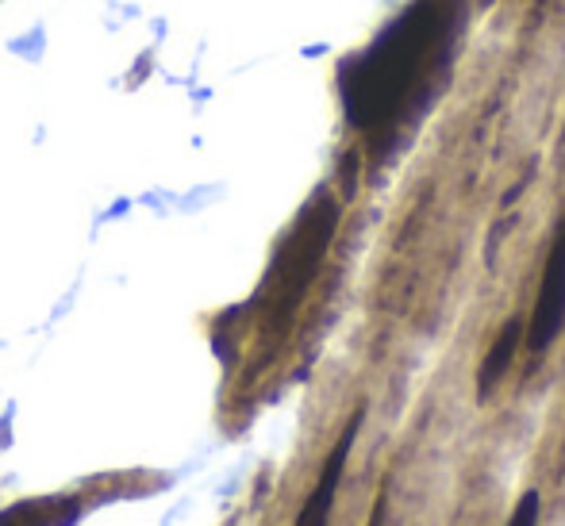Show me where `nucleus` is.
<instances>
[{"mask_svg": "<svg viewBox=\"0 0 565 526\" xmlns=\"http://www.w3.org/2000/svg\"><path fill=\"white\" fill-rule=\"evenodd\" d=\"M339 227V201L320 189V193L308 201V208L300 212L297 227L289 230V238L277 250L274 266H269L266 281H262L258 304L266 308L269 323H285L292 315V308L300 304L305 289L312 285L316 269H320L323 254L331 246V235Z\"/></svg>", "mask_w": 565, "mask_h": 526, "instance_id": "obj_2", "label": "nucleus"}, {"mask_svg": "<svg viewBox=\"0 0 565 526\" xmlns=\"http://www.w3.org/2000/svg\"><path fill=\"white\" fill-rule=\"evenodd\" d=\"M539 492H523V500H520V507L512 512V523L508 526H539Z\"/></svg>", "mask_w": 565, "mask_h": 526, "instance_id": "obj_6", "label": "nucleus"}, {"mask_svg": "<svg viewBox=\"0 0 565 526\" xmlns=\"http://www.w3.org/2000/svg\"><path fill=\"white\" fill-rule=\"evenodd\" d=\"M466 23V0H412L365 51L339 66V97L350 127L385 142L439 93Z\"/></svg>", "mask_w": 565, "mask_h": 526, "instance_id": "obj_1", "label": "nucleus"}, {"mask_svg": "<svg viewBox=\"0 0 565 526\" xmlns=\"http://www.w3.org/2000/svg\"><path fill=\"white\" fill-rule=\"evenodd\" d=\"M520 339H523V323L520 319H508L504 331H500L497 342H492L489 357L481 362V373H477V400H489L497 380L504 377L508 365H512V354H515V346H520Z\"/></svg>", "mask_w": 565, "mask_h": 526, "instance_id": "obj_5", "label": "nucleus"}, {"mask_svg": "<svg viewBox=\"0 0 565 526\" xmlns=\"http://www.w3.org/2000/svg\"><path fill=\"white\" fill-rule=\"evenodd\" d=\"M565 326V219L554 235L551 258L543 269V285H539V300H535V315L527 326V346L531 354H543L546 346H554V339Z\"/></svg>", "mask_w": 565, "mask_h": 526, "instance_id": "obj_3", "label": "nucleus"}, {"mask_svg": "<svg viewBox=\"0 0 565 526\" xmlns=\"http://www.w3.org/2000/svg\"><path fill=\"white\" fill-rule=\"evenodd\" d=\"M358 427H362V408L354 411V419H350L347 430H342L339 446L331 450L328 465H323V473H320V484H316V492L308 496L297 526H328L331 504H335V492H339V481H342V469H347V458H350V446H354V438H358Z\"/></svg>", "mask_w": 565, "mask_h": 526, "instance_id": "obj_4", "label": "nucleus"}, {"mask_svg": "<svg viewBox=\"0 0 565 526\" xmlns=\"http://www.w3.org/2000/svg\"><path fill=\"white\" fill-rule=\"evenodd\" d=\"M385 523V492L377 496V504H373V519H370V526H381Z\"/></svg>", "mask_w": 565, "mask_h": 526, "instance_id": "obj_7", "label": "nucleus"}]
</instances>
